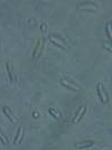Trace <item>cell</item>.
Masks as SVG:
<instances>
[{"label":"cell","instance_id":"obj_11","mask_svg":"<svg viewBox=\"0 0 112 150\" xmlns=\"http://www.w3.org/2000/svg\"><path fill=\"white\" fill-rule=\"evenodd\" d=\"M48 111H49L50 113H52V115H53V117L55 118V119H58V117H57V115H56V114H55V112H54L53 110H52V109H49V110H48Z\"/></svg>","mask_w":112,"mask_h":150},{"label":"cell","instance_id":"obj_1","mask_svg":"<svg viewBox=\"0 0 112 150\" xmlns=\"http://www.w3.org/2000/svg\"><path fill=\"white\" fill-rule=\"evenodd\" d=\"M95 143V141L93 140H90V141H83L81 143H76V147L77 148H81V149H86V148H90L91 146H93Z\"/></svg>","mask_w":112,"mask_h":150},{"label":"cell","instance_id":"obj_8","mask_svg":"<svg viewBox=\"0 0 112 150\" xmlns=\"http://www.w3.org/2000/svg\"><path fill=\"white\" fill-rule=\"evenodd\" d=\"M40 44H42V43H40V40H38V42H37V44H36V47H35V49H34V54H33V57H34V58L36 57V54L38 53V49H39V46H40Z\"/></svg>","mask_w":112,"mask_h":150},{"label":"cell","instance_id":"obj_7","mask_svg":"<svg viewBox=\"0 0 112 150\" xmlns=\"http://www.w3.org/2000/svg\"><path fill=\"white\" fill-rule=\"evenodd\" d=\"M85 111H86V106H83V108H82V111L80 112V117H78V119L76 120V123H78L80 122V121H81L82 120V118H83V115H84V113H85Z\"/></svg>","mask_w":112,"mask_h":150},{"label":"cell","instance_id":"obj_9","mask_svg":"<svg viewBox=\"0 0 112 150\" xmlns=\"http://www.w3.org/2000/svg\"><path fill=\"white\" fill-rule=\"evenodd\" d=\"M3 114H5L6 117H7V118H8V119H9V121H10V123H14V119H12V118H11V115L8 113V111H7V109H6V108L3 109Z\"/></svg>","mask_w":112,"mask_h":150},{"label":"cell","instance_id":"obj_2","mask_svg":"<svg viewBox=\"0 0 112 150\" xmlns=\"http://www.w3.org/2000/svg\"><path fill=\"white\" fill-rule=\"evenodd\" d=\"M21 131H22V127H18L16 136H15V139H14V143H17V142H18V139H19L20 136H21Z\"/></svg>","mask_w":112,"mask_h":150},{"label":"cell","instance_id":"obj_3","mask_svg":"<svg viewBox=\"0 0 112 150\" xmlns=\"http://www.w3.org/2000/svg\"><path fill=\"white\" fill-rule=\"evenodd\" d=\"M96 90H98L99 99H100L101 102L103 103V104H105V102H104V99H103V96H102V91H101V83H99V84H98V87H96Z\"/></svg>","mask_w":112,"mask_h":150},{"label":"cell","instance_id":"obj_5","mask_svg":"<svg viewBox=\"0 0 112 150\" xmlns=\"http://www.w3.org/2000/svg\"><path fill=\"white\" fill-rule=\"evenodd\" d=\"M49 40H50V43H52V44L53 45H55V46H57V47L58 48H61V49H66V47H64V46H63V45H61V44H58V43L56 42V40H54L53 39V37H49Z\"/></svg>","mask_w":112,"mask_h":150},{"label":"cell","instance_id":"obj_10","mask_svg":"<svg viewBox=\"0 0 112 150\" xmlns=\"http://www.w3.org/2000/svg\"><path fill=\"white\" fill-rule=\"evenodd\" d=\"M106 33H108V36H109V38L111 39V30H110V24H108V25H106Z\"/></svg>","mask_w":112,"mask_h":150},{"label":"cell","instance_id":"obj_12","mask_svg":"<svg viewBox=\"0 0 112 150\" xmlns=\"http://www.w3.org/2000/svg\"><path fill=\"white\" fill-rule=\"evenodd\" d=\"M0 142H1L2 145H6V140L3 139V138H2V137H1V136H0Z\"/></svg>","mask_w":112,"mask_h":150},{"label":"cell","instance_id":"obj_6","mask_svg":"<svg viewBox=\"0 0 112 150\" xmlns=\"http://www.w3.org/2000/svg\"><path fill=\"white\" fill-rule=\"evenodd\" d=\"M7 73H8L9 80H10V82L12 83V82H14V78H12V73H11V68H10V64H9V63H7Z\"/></svg>","mask_w":112,"mask_h":150},{"label":"cell","instance_id":"obj_4","mask_svg":"<svg viewBox=\"0 0 112 150\" xmlns=\"http://www.w3.org/2000/svg\"><path fill=\"white\" fill-rule=\"evenodd\" d=\"M59 83L62 84V85L64 86V87H66V89H68V90H73V91H77V87H74V86H71V85H68L67 83H65L64 81L63 80H61L59 81Z\"/></svg>","mask_w":112,"mask_h":150}]
</instances>
